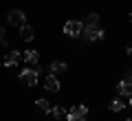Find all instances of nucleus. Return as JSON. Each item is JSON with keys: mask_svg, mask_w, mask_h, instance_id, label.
<instances>
[{"mask_svg": "<svg viewBox=\"0 0 132 121\" xmlns=\"http://www.w3.org/2000/svg\"><path fill=\"white\" fill-rule=\"evenodd\" d=\"M128 20H130V22H132V13H130V15H128Z\"/></svg>", "mask_w": 132, "mask_h": 121, "instance_id": "aec40b11", "label": "nucleus"}, {"mask_svg": "<svg viewBox=\"0 0 132 121\" xmlns=\"http://www.w3.org/2000/svg\"><path fill=\"white\" fill-rule=\"evenodd\" d=\"M66 62H51V75H57V73H66Z\"/></svg>", "mask_w": 132, "mask_h": 121, "instance_id": "9d476101", "label": "nucleus"}, {"mask_svg": "<svg viewBox=\"0 0 132 121\" xmlns=\"http://www.w3.org/2000/svg\"><path fill=\"white\" fill-rule=\"evenodd\" d=\"M84 27H99V13H90Z\"/></svg>", "mask_w": 132, "mask_h": 121, "instance_id": "ddd939ff", "label": "nucleus"}, {"mask_svg": "<svg viewBox=\"0 0 132 121\" xmlns=\"http://www.w3.org/2000/svg\"><path fill=\"white\" fill-rule=\"evenodd\" d=\"M66 119H68V121H84L86 117H79V115H73V112H68V115H66Z\"/></svg>", "mask_w": 132, "mask_h": 121, "instance_id": "dca6fc26", "label": "nucleus"}, {"mask_svg": "<svg viewBox=\"0 0 132 121\" xmlns=\"http://www.w3.org/2000/svg\"><path fill=\"white\" fill-rule=\"evenodd\" d=\"M2 40H5V27L0 24V42H2Z\"/></svg>", "mask_w": 132, "mask_h": 121, "instance_id": "a211bd4d", "label": "nucleus"}, {"mask_svg": "<svg viewBox=\"0 0 132 121\" xmlns=\"http://www.w3.org/2000/svg\"><path fill=\"white\" fill-rule=\"evenodd\" d=\"M81 31H84V22H79V20H68L64 24V33L71 37H79Z\"/></svg>", "mask_w": 132, "mask_h": 121, "instance_id": "f03ea898", "label": "nucleus"}, {"mask_svg": "<svg viewBox=\"0 0 132 121\" xmlns=\"http://www.w3.org/2000/svg\"><path fill=\"white\" fill-rule=\"evenodd\" d=\"M68 112H73V115H79V117H86V115H88V108H86V106H75V108H71Z\"/></svg>", "mask_w": 132, "mask_h": 121, "instance_id": "2eb2a0df", "label": "nucleus"}, {"mask_svg": "<svg viewBox=\"0 0 132 121\" xmlns=\"http://www.w3.org/2000/svg\"><path fill=\"white\" fill-rule=\"evenodd\" d=\"M126 121H132V117H130V119H126Z\"/></svg>", "mask_w": 132, "mask_h": 121, "instance_id": "412c9836", "label": "nucleus"}, {"mask_svg": "<svg viewBox=\"0 0 132 121\" xmlns=\"http://www.w3.org/2000/svg\"><path fill=\"white\" fill-rule=\"evenodd\" d=\"M126 82H130V84H132V68H128V73H126Z\"/></svg>", "mask_w": 132, "mask_h": 121, "instance_id": "f3484780", "label": "nucleus"}, {"mask_svg": "<svg viewBox=\"0 0 132 121\" xmlns=\"http://www.w3.org/2000/svg\"><path fill=\"white\" fill-rule=\"evenodd\" d=\"M9 22L13 24V27H22V24H27V15H24L22 9H11L9 11Z\"/></svg>", "mask_w": 132, "mask_h": 121, "instance_id": "20e7f679", "label": "nucleus"}, {"mask_svg": "<svg viewBox=\"0 0 132 121\" xmlns=\"http://www.w3.org/2000/svg\"><path fill=\"white\" fill-rule=\"evenodd\" d=\"M35 106H38V110H40V112H46V115L51 112V108H53L51 103L46 101V99H38V101H35Z\"/></svg>", "mask_w": 132, "mask_h": 121, "instance_id": "9b49d317", "label": "nucleus"}, {"mask_svg": "<svg viewBox=\"0 0 132 121\" xmlns=\"http://www.w3.org/2000/svg\"><path fill=\"white\" fill-rule=\"evenodd\" d=\"M33 37H35L33 29L29 27V24H22V27H20V40H24V42H31Z\"/></svg>", "mask_w": 132, "mask_h": 121, "instance_id": "0eeeda50", "label": "nucleus"}, {"mask_svg": "<svg viewBox=\"0 0 132 121\" xmlns=\"http://www.w3.org/2000/svg\"><path fill=\"white\" fill-rule=\"evenodd\" d=\"M22 60L27 62V64H33V66H35V64L40 62V53H38V51H24Z\"/></svg>", "mask_w": 132, "mask_h": 121, "instance_id": "6e6552de", "label": "nucleus"}, {"mask_svg": "<svg viewBox=\"0 0 132 121\" xmlns=\"http://www.w3.org/2000/svg\"><path fill=\"white\" fill-rule=\"evenodd\" d=\"M20 60H22V55H20L18 51H9V53L5 55V60H2V62H5V66H15Z\"/></svg>", "mask_w": 132, "mask_h": 121, "instance_id": "423d86ee", "label": "nucleus"}, {"mask_svg": "<svg viewBox=\"0 0 132 121\" xmlns=\"http://www.w3.org/2000/svg\"><path fill=\"white\" fill-rule=\"evenodd\" d=\"M38 79H40L38 68H24V70H20V82H22L24 86H29V88H33V86L38 84Z\"/></svg>", "mask_w": 132, "mask_h": 121, "instance_id": "f257e3e1", "label": "nucleus"}, {"mask_svg": "<svg viewBox=\"0 0 132 121\" xmlns=\"http://www.w3.org/2000/svg\"><path fill=\"white\" fill-rule=\"evenodd\" d=\"M44 88H46V90H51V93H57V90H60V79H57L55 75H51V73H48V77L44 79Z\"/></svg>", "mask_w": 132, "mask_h": 121, "instance_id": "39448f33", "label": "nucleus"}, {"mask_svg": "<svg viewBox=\"0 0 132 121\" xmlns=\"http://www.w3.org/2000/svg\"><path fill=\"white\" fill-rule=\"evenodd\" d=\"M130 106H132V97H130Z\"/></svg>", "mask_w": 132, "mask_h": 121, "instance_id": "4be33fe9", "label": "nucleus"}, {"mask_svg": "<svg viewBox=\"0 0 132 121\" xmlns=\"http://www.w3.org/2000/svg\"><path fill=\"white\" fill-rule=\"evenodd\" d=\"M81 35H84V40H88V42H95V40H104V29H99V27H84Z\"/></svg>", "mask_w": 132, "mask_h": 121, "instance_id": "7ed1b4c3", "label": "nucleus"}, {"mask_svg": "<svg viewBox=\"0 0 132 121\" xmlns=\"http://www.w3.org/2000/svg\"><path fill=\"white\" fill-rule=\"evenodd\" d=\"M123 108H126V106H123L121 99H112V101H110V110H112V112H121Z\"/></svg>", "mask_w": 132, "mask_h": 121, "instance_id": "4468645a", "label": "nucleus"}, {"mask_svg": "<svg viewBox=\"0 0 132 121\" xmlns=\"http://www.w3.org/2000/svg\"><path fill=\"white\" fill-rule=\"evenodd\" d=\"M51 115L55 117V121H62V119H64V108H62V106H53L51 108Z\"/></svg>", "mask_w": 132, "mask_h": 121, "instance_id": "f8f14e48", "label": "nucleus"}, {"mask_svg": "<svg viewBox=\"0 0 132 121\" xmlns=\"http://www.w3.org/2000/svg\"><path fill=\"white\" fill-rule=\"evenodd\" d=\"M126 53H128V55H132V44H128V49H126Z\"/></svg>", "mask_w": 132, "mask_h": 121, "instance_id": "6ab92c4d", "label": "nucleus"}, {"mask_svg": "<svg viewBox=\"0 0 132 121\" xmlns=\"http://www.w3.org/2000/svg\"><path fill=\"white\" fill-rule=\"evenodd\" d=\"M117 88H119V93H121L123 97H132V84H130V82H126V79H121Z\"/></svg>", "mask_w": 132, "mask_h": 121, "instance_id": "1a4fd4ad", "label": "nucleus"}]
</instances>
